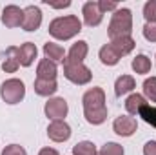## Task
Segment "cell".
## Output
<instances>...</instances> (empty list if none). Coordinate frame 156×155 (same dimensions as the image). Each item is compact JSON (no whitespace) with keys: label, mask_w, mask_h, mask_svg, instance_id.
I'll return each mask as SVG.
<instances>
[{"label":"cell","mask_w":156,"mask_h":155,"mask_svg":"<svg viewBox=\"0 0 156 155\" xmlns=\"http://www.w3.org/2000/svg\"><path fill=\"white\" fill-rule=\"evenodd\" d=\"M144 155H156V141H149L144 146Z\"/></svg>","instance_id":"obj_31"},{"label":"cell","mask_w":156,"mask_h":155,"mask_svg":"<svg viewBox=\"0 0 156 155\" xmlns=\"http://www.w3.org/2000/svg\"><path fill=\"white\" fill-rule=\"evenodd\" d=\"M20 66V60H18V47L11 46L5 49L4 53V62H2V70L5 73H15Z\"/></svg>","instance_id":"obj_13"},{"label":"cell","mask_w":156,"mask_h":155,"mask_svg":"<svg viewBox=\"0 0 156 155\" xmlns=\"http://www.w3.org/2000/svg\"><path fill=\"white\" fill-rule=\"evenodd\" d=\"M111 47L118 53V57L122 59L123 55H129L134 49V40L131 37H122V39H115L111 40Z\"/></svg>","instance_id":"obj_16"},{"label":"cell","mask_w":156,"mask_h":155,"mask_svg":"<svg viewBox=\"0 0 156 155\" xmlns=\"http://www.w3.org/2000/svg\"><path fill=\"white\" fill-rule=\"evenodd\" d=\"M42 24V11H40L37 6H27L24 9V22H22V28L26 31H37Z\"/></svg>","instance_id":"obj_8"},{"label":"cell","mask_w":156,"mask_h":155,"mask_svg":"<svg viewBox=\"0 0 156 155\" xmlns=\"http://www.w3.org/2000/svg\"><path fill=\"white\" fill-rule=\"evenodd\" d=\"M44 53H45V59H49V60H53V62L64 60V57H66L64 47L58 46V44H55V42H47V44H44Z\"/></svg>","instance_id":"obj_17"},{"label":"cell","mask_w":156,"mask_h":155,"mask_svg":"<svg viewBox=\"0 0 156 155\" xmlns=\"http://www.w3.org/2000/svg\"><path fill=\"white\" fill-rule=\"evenodd\" d=\"M82 31V22L78 20V17L69 15V17H58L49 24V33L51 37L58 40H69L75 35Z\"/></svg>","instance_id":"obj_2"},{"label":"cell","mask_w":156,"mask_h":155,"mask_svg":"<svg viewBox=\"0 0 156 155\" xmlns=\"http://www.w3.org/2000/svg\"><path fill=\"white\" fill-rule=\"evenodd\" d=\"M2 155H27V153H26V150H24L22 146H18V144H9V146H5V148L2 150Z\"/></svg>","instance_id":"obj_28"},{"label":"cell","mask_w":156,"mask_h":155,"mask_svg":"<svg viewBox=\"0 0 156 155\" xmlns=\"http://www.w3.org/2000/svg\"><path fill=\"white\" fill-rule=\"evenodd\" d=\"M47 135L55 142H64V141H67L71 137V128L64 120H53L49 124V128H47Z\"/></svg>","instance_id":"obj_6"},{"label":"cell","mask_w":156,"mask_h":155,"mask_svg":"<svg viewBox=\"0 0 156 155\" xmlns=\"http://www.w3.org/2000/svg\"><path fill=\"white\" fill-rule=\"evenodd\" d=\"M64 75H66L67 80H71L73 84H78V86L87 84L93 77V73H91V70L87 66H83V64H67V62H64Z\"/></svg>","instance_id":"obj_5"},{"label":"cell","mask_w":156,"mask_h":155,"mask_svg":"<svg viewBox=\"0 0 156 155\" xmlns=\"http://www.w3.org/2000/svg\"><path fill=\"white\" fill-rule=\"evenodd\" d=\"M113 128H115V133L120 137H131L136 131V120L133 117H118Z\"/></svg>","instance_id":"obj_11"},{"label":"cell","mask_w":156,"mask_h":155,"mask_svg":"<svg viewBox=\"0 0 156 155\" xmlns=\"http://www.w3.org/2000/svg\"><path fill=\"white\" fill-rule=\"evenodd\" d=\"M38 155H58V152L53 150V148H42Z\"/></svg>","instance_id":"obj_32"},{"label":"cell","mask_w":156,"mask_h":155,"mask_svg":"<svg viewBox=\"0 0 156 155\" xmlns=\"http://www.w3.org/2000/svg\"><path fill=\"white\" fill-rule=\"evenodd\" d=\"M37 78H44V80H55L56 78V64L49 59H44L38 62L37 68Z\"/></svg>","instance_id":"obj_15"},{"label":"cell","mask_w":156,"mask_h":155,"mask_svg":"<svg viewBox=\"0 0 156 155\" xmlns=\"http://www.w3.org/2000/svg\"><path fill=\"white\" fill-rule=\"evenodd\" d=\"M98 7H100V11H102V13H105V11H116V9H118V4H116V2L100 0V2H98Z\"/></svg>","instance_id":"obj_30"},{"label":"cell","mask_w":156,"mask_h":155,"mask_svg":"<svg viewBox=\"0 0 156 155\" xmlns=\"http://www.w3.org/2000/svg\"><path fill=\"white\" fill-rule=\"evenodd\" d=\"M37 46L33 44V42H26V44H22L20 47H18V60H20V64L22 66H31L33 64V60L37 59Z\"/></svg>","instance_id":"obj_14"},{"label":"cell","mask_w":156,"mask_h":155,"mask_svg":"<svg viewBox=\"0 0 156 155\" xmlns=\"http://www.w3.org/2000/svg\"><path fill=\"white\" fill-rule=\"evenodd\" d=\"M58 89L56 80H44V78H37L35 80V91L42 95V97H49Z\"/></svg>","instance_id":"obj_18"},{"label":"cell","mask_w":156,"mask_h":155,"mask_svg":"<svg viewBox=\"0 0 156 155\" xmlns=\"http://www.w3.org/2000/svg\"><path fill=\"white\" fill-rule=\"evenodd\" d=\"M144 37L149 42H156V22L154 24H145L144 28Z\"/></svg>","instance_id":"obj_29"},{"label":"cell","mask_w":156,"mask_h":155,"mask_svg":"<svg viewBox=\"0 0 156 155\" xmlns=\"http://www.w3.org/2000/svg\"><path fill=\"white\" fill-rule=\"evenodd\" d=\"M73 155H96V146L89 141H82L73 148Z\"/></svg>","instance_id":"obj_23"},{"label":"cell","mask_w":156,"mask_h":155,"mask_svg":"<svg viewBox=\"0 0 156 155\" xmlns=\"http://www.w3.org/2000/svg\"><path fill=\"white\" fill-rule=\"evenodd\" d=\"M2 22L7 28H18L24 22V9H20L18 6H5L4 13H2Z\"/></svg>","instance_id":"obj_9"},{"label":"cell","mask_w":156,"mask_h":155,"mask_svg":"<svg viewBox=\"0 0 156 155\" xmlns=\"http://www.w3.org/2000/svg\"><path fill=\"white\" fill-rule=\"evenodd\" d=\"M100 155H123V148L116 142H107L105 146H102Z\"/></svg>","instance_id":"obj_27"},{"label":"cell","mask_w":156,"mask_h":155,"mask_svg":"<svg viewBox=\"0 0 156 155\" xmlns=\"http://www.w3.org/2000/svg\"><path fill=\"white\" fill-rule=\"evenodd\" d=\"M144 106H147V102H145V99H144L142 95H138V93L131 95V97L125 100V110H127L131 115H136V113H140V110H142Z\"/></svg>","instance_id":"obj_20"},{"label":"cell","mask_w":156,"mask_h":155,"mask_svg":"<svg viewBox=\"0 0 156 155\" xmlns=\"http://www.w3.org/2000/svg\"><path fill=\"white\" fill-rule=\"evenodd\" d=\"M131 31H133V15L129 9H116L111 22H109V39H122V37H131Z\"/></svg>","instance_id":"obj_3"},{"label":"cell","mask_w":156,"mask_h":155,"mask_svg":"<svg viewBox=\"0 0 156 155\" xmlns=\"http://www.w3.org/2000/svg\"><path fill=\"white\" fill-rule=\"evenodd\" d=\"M138 115L142 117L145 122H149L151 126H154L156 128V108H153V106H144V108L140 110Z\"/></svg>","instance_id":"obj_25"},{"label":"cell","mask_w":156,"mask_h":155,"mask_svg":"<svg viewBox=\"0 0 156 155\" xmlns=\"http://www.w3.org/2000/svg\"><path fill=\"white\" fill-rule=\"evenodd\" d=\"M83 115L89 124H102L107 119L105 108V93L102 88H91L85 91L83 99Z\"/></svg>","instance_id":"obj_1"},{"label":"cell","mask_w":156,"mask_h":155,"mask_svg":"<svg viewBox=\"0 0 156 155\" xmlns=\"http://www.w3.org/2000/svg\"><path fill=\"white\" fill-rule=\"evenodd\" d=\"M100 60H102L105 66H115V64H118L120 57H118L116 51L111 47V44H105V46L100 49Z\"/></svg>","instance_id":"obj_21"},{"label":"cell","mask_w":156,"mask_h":155,"mask_svg":"<svg viewBox=\"0 0 156 155\" xmlns=\"http://www.w3.org/2000/svg\"><path fill=\"white\" fill-rule=\"evenodd\" d=\"M85 55H87V42L78 40L76 44L71 46V49H69L67 57L64 59V62H67V64H83Z\"/></svg>","instance_id":"obj_12"},{"label":"cell","mask_w":156,"mask_h":155,"mask_svg":"<svg viewBox=\"0 0 156 155\" xmlns=\"http://www.w3.org/2000/svg\"><path fill=\"white\" fill-rule=\"evenodd\" d=\"M0 95L2 99L7 102V104H16L24 99L26 95V88H24V82L18 80V78H9L2 84L0 88Z\"/></svg>","instance_id":"obj_4"},{"label":"cell","mask_w":156,"mask_h":155,"mask_svg":"<svg viewBox=\"0 0 156 155\" xmlns=\"http://www.w3.org/2000/svg\"><path fill=\"white\" fill-rule=\"evenodd\" d=\"M144 95L151 102H156V77H151L144 82Z\"/></svg>","instance_id":"obj_24"},{"label":"cell","mask_w":156,"mask_h":155,"mask_svg":"<svg viewBox=\"0 0 156 155\" xmlns=\"http://www.w3.org/2000/svg\"><path fill=\"white\" fill-rule=\"evenodd\" d=\"M51 7H56V9H60V7H69L71 6V2L67 0V2H64V4H49Z\"/></svg>","instance_id":"obj_33"},{"label":"cell","mask_w":156,"mask_h":155,"mask_svg":"<svg viewBox=\"0 0 156 155\" xmlns=\"http://www.w3.org/2000/svg\"><path fill=\"white\" fill-rule=\"evenodd\" d=\"M104 18V13L98 7V2H85L83 4V22L91 28L98 26Z\"/></svg>","instance_id":"obj_10"},{"label":"cell","mask_w":156,"mask_h":155,"mask_svg":"<svg viewBox=\"0 0 156 155\" xmlns=\"http://www.w3.org/2000/svg\"><path fill=\"white\" fill-rule=\"evenodd\" d=\"M45 115L53 120H62L67 115V102L60 97L56 99H49L45 102Z\"/></svg>","instance_id":"obj_7"},{"label":"cell","mask_w":156,"mask_h":155,"mask_svg":"<svg viewBox=\"0 0 156 155\" xmlns=\"http://www.w3.org/2000/svg\"><path fill=\"white\" fill-rule=\"evenodd\" d=\"M144 17L147 20V24H154L156 22V0H151L144 6Z\"/></svg>","instance_id":"obj_26"},{"label":"cell","mask_w":156,"mask_h":155,"mask_svg":"<svg viewBox=\"0 0 156 155\" xmlns=\"http://www.w3.org/2000/svg\"><path fill=\"white\" fill-rule=\"evenodd\" d=\"M133 70H134L136 73H140V75L149 73V71H151V60H149L145 55H138V57L133 60Z\"/></svg>","instance_id":"obj_22"},{"label":"cell","mask_w":156,"mask_h":155,"mask_svg":"<svg viewBox=\"0 0 156 155\" xmlns=\"http://www.w3.org/2000/svg\"><path fill=\"white\" fill-rule=\"evenodd\" d=\"M133 89H134V78L131 77V75H122L116 80V84H115L116 97H122V95H125V93H129Z\"/></svg>","instance_id":"obj_19"}]
</instances>
